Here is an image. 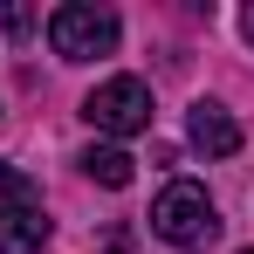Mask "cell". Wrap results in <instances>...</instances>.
<instances>
[{"instance_id":"cell-5","label":"cell","mask_w":254,"mask_h":254,"mask_svg":"<svg viewBox=\"0 0 254 254\" xmlns=\"http://www.w3.org/2000/svg\"><path fill=\"white\" fill-rule=\"evenodd\" d=\"M42 241H48V220H42V213L0 199V254H42Z\"/></svg>"},{"instance_id":"cell-6","label":"cell","mask_w":254,"mask_h":254,"mask_svg":"<svg viewBox=\"0 0 254 254\" xmlns=\"http://www.w3.org/2000/svg\"><path fill=\"white\" fill-rule=\"evenodd\" d=\"M76 165H83L89 179H96V186H110V192H124L130 179H137V158H130L124 144H89V151L76 158Z\"/></svg>"},{"instance_id":"cell-4","label":"cell","mask_w":254,"mask_h":254,"mask_svg":"<svg viewBox=\"0 0 254 254\" xmlns=\"http://www.w3.org/2000/svg\"><path fill=\"white\" fill-rule=\"evenodd\" d=\"M186 137H192L206 158H234V151L248 144V130L234 124V110H227V103H192V117H186Z\"/></svg>"},{"instance_id":"cell-8","label":"cell","mask_w":254,"mask_h":254,"mask_svg":"<svg viewBox=\"0 0 254 254\" xmlns=\"http://www.w3.org/2000/svg\"><path fill=\"white\" fill-rule=\"evenodd\" d=\"M241 35H248V42H254V7H241Z\"/></svg>"},{"instance_id":"cell-3","label":"cell","mask_w":254,"mask_h":254,"mask_svg":"<svg viewBox=\"0 0 254 254\" xmlns=\"http://www.w3.org/2000/svg\"><path fill=\"white\" fill-rule=\"evenodd\" d=\"M83 117L103 137H137V130H151V89L137 76H110V83H96L83 96Z\"/></svg>"},{"instance_id":"cell-9","label":"cell","mask_w":254,"mask_h":254,"mask_svg":"<svg viewBox=\"0 0 254 254\" xmlns=\"http://www.w3.org/2000/svg\"><path fill=\"white\" fill-rule=\"evenodd\" d=\"M241 254H254V248H241Z\"/></svg>"},{"instance_id":"cell-7","label":"cell","mask_w":254,"mask_h":254,"mask_svg":"<svg viewBox=\"0 0 254 254\" xmlns=\"http://www.w3.org/2000/svg\"><path fill=\"white\" fill-rule=\"evenodd\" d=\"M0 199H7V206H35V213H42V192H35V179H28L21 165H7V158H0Z\"/></svg>"},{"instance_id":"cell-1","label":"cell","mask_w":254,"mask_h":254,"mask_svg":"<svg viewBox=\"0 0 254 254\" xmlns=\"http://www.w3.org/2000/svg\"><path fill=\"white\" fill-rule=\"evenodd\" d=\"M151 234L165 241V248H186L199 254L220 241V206L206 199V186H192V179H172L165 192L151 199Z\"/></svg>"},{"instance_id":"cell-2","label":"cell","mask_w":254,"mask_h":254,"mask_svg":"<svg viewBox=\"0 0 254 254\" xmlns=\"http://www.w3.org/2000/svg\"><path fill=\"white\" fill-rule=\"evenodd\" d=\"M117 42H124V21H117L110 7H96V0H69V7L48 14V48H55L62 62L117 55Z\"/></svg>"}]
</instances>
